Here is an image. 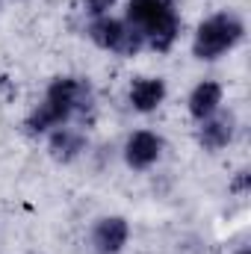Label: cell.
<instances>
[{
    "instance_id": "obj_1",
    "label": "cell",
    "mask_w": 251,
    "mask_h": 254,
    "mask_svg": "<svg viewBox=\"0 0 251 254\" xmlns=\"http://www.w3.org/2000/svg\"><path fill=\"white\" fill-rule=\"evenodd\" d=\"M92 86L80 77H57L48 92L45 101L27 116V130L30 133H48L54 127L68 125L74 116H86L92 110Z\"/></svg>"
},
{
    "instance_id": "obj_2",
    "label": "cell",
    "mask_w": 251,
    "mask_h": 254,
    "mask_svg": "<svg viewBox=\"0 0 251 254\" xmlns=\"http://www.w3.org/2000/svg\"><path fill=\"white\" fill-rule=\"evenodd\" d=\"M127 24L136 27L145 45H151L160 54H166L181 33V15L172 0H130Z\"/></svg>"
},
{
    "instance_id": "obj_3",
    "label": "cell",
    "mask_w": 251,
    "mask_h": 254,
    "mask_svg": "<svg viewBox=\"0 0 251 254\" xmlns=\"http://www.w3.org/2000/svg\"><path fill=\"white\" fill-rule=\"evenodd\" d=\"M246 36V24L234 12H219L207 21L198 24L195 39H192V57L195 60H219L231 48H237Z\"/></svg>"
},
{
    "instance_id": "obj_4",
    "label": "cell",
    "mask_w": 251,
    "mask_h": 254,
    "mask_svg": "<svg viewBox=\"0 0 251 254\" xmlns=\"http://www.w3.org/2000/svg\"><path fill=\"white\" fill-rule=\"evenodd\" d=\"M163 154V139L151 130H136L130 133L125 142V163L133 172H145L151 169Z\"/></svg>"
},
{
    "instance_id": "obj_5",
    "label": "cell",
    "mask_w": 251,
    "mask_h": 254,
    "mask_svg": "<svg viewBox=\"0 0 251 254\" xmlns=\"http://www.w3.org/2000/svg\"><path fill=\"white\" fill-rule=\"evenodd\" d=\"M130 240V225L122 216H104L92 228V246L98 254H119Z\"/></svg>"
},
{
    "instance_id": "obj_6",
    "label": "cell",
    "mask_w": 251,
    "mask_h": 254,
    "mask_svg": "<svg viewBox=\"0 0 251 254\" xmlns=\"http://www.w3.org/2000/svg\"><path fill=\"white\" fill-rule=\"evenodd\" d=\"M166 101V80L160 77H136L130 83V107L136 113H154Z\"/></svg>"
},
{
    "instance_id": "obj_7",
    "label": "cell",
    "mask_w": 251,
    "mask_h": 254,
    "mask_svg": "<svg viewBox=\"0 0 251 254\" xmlns=\"http://www.w3.org/2000/svg\"><path fill=\"white\" fill-rule=\"evenodd\" d=\"M234 127H237V122H234L231 113H213L210 119L201 122V130H198L201 148H207V151L225 148V145L234 139Z\"/></svg>"
},
{
    "instance_id": "obj_8",
    "label": "cell",
    "mask_w": 251,
    "mask_h": 254,
    "mask_svg": "<svg viewBox=\"0 0 251 254\" xmlns=\"http://www.w3.org/2000/svg\"><path fill=\"white\" fill-rule=\"evenodd\" d=\"M48 151L57 163H71L86 151V136L74 127H54L51 139H48Z\"/></svg>"
},
{
    "instance_id": "obj_9",
    "label": "cell",
    "mask_w": 251,
    "mask_h": 254,
    "mask_svg": "<svg viewBox=\"0 0 251 254\" xmlns=\"http://www.w3.org/2000/svg\"><path fill=\"white\" fill-rule=\"evenodd\" d=\"M222 86L216 83V80H204V83H198L192 92H189V116L195 119V122H204V119H210L213 113H219V107H222Z\"/></svg>"
},
{
    "instance_id": "obj_10",
    "label": "cell",
    "mask_w": 251,
    "mask_h": 254,
    "mask_svg": "<svg viewBox=\"0 0 251 254\" xmlns=\"http://www.w3.org/2000/svg\"><path fill=\"white\" fill-rule=\"evenodd\" d=\"M127 30V21H119V18H110V15H98L92 24H89V39L104 48V51H113L122 45V36Z\"/></svg>"
},
{
    "instance_id": "obj_11",
    "label": "cell",
    "mask_w": 251,
    "mask_h": 254,
    "mask_svg": "<svg viewBox=\"0 0 251 254\" xmlns=\"http://www.w3.org/2000/svg\"><path fill=\"white\" fill-rule=\"evenodd\" d=\"M249 187H251V172H249V169L237 172V178H234L231 190H234V192H249Z\"/></svg>"
},
{
    "instance_id": "obj_12",
    "label": "cell",
    "mask_w": 251,
    "mask_h": 254,
    "mask_svg": "<svg viewBox=\"0 0 251 254\" xmlns=\"http://www.w3.org/2000/svg\"><path fill=\"white\" fill-rule=\"evenodd\" d=\"M113 3L116 0H86V6H89V12L98 18V15H107L110 9H113Z\"/></svg>"
},
{
    "instance_id": "obj_13",
    "label": "cell",
    "mask_w": 251,
    "mask_h": 254,
    "mask_svg": "<svg viewBox=\"0 0 251 254\" xmlns=\"http://www.w3.org/2000/svg\"><path fill=\"white\" fill-rule=\"evenodd\" d=\"M237 254H251V249H240V252H237Z\"/></svg>"
}]
</instances>
